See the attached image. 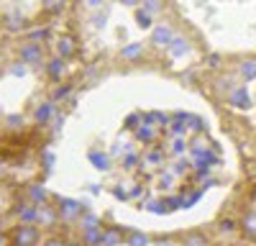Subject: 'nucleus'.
I'll return each instance as SVG.
<instances>
[{
    "label": "nucleus",
    "instance_id": "obj_13",
    "mask_svg": "<svg viewBox=\"0 0 256 246\" xmlns=\"http://www.w3.org/2000/svg\"><path fill=\"white\" fill-rule=\"evenodd\" d=\"M123 3H136V0H123Z\"/></svg>",
    "mask_w": 256,
    "mask_h": 246
},
{
    "label": "nucleus",
    "instance_id": "obj_8",
    "mask_svg": "<svg viewBox=\"0 0 256 246\" xmlns=\"http://www.w3.org/2000/svg\"><path fill=\"white\" fill-rule=\"evenodd\" d=\"M146 244H148V238L144 234H138V231L128 234V246H146Z\"/></svg>",
    "mask_w": 256,
    "mask_h": 246
},
{
    "label": "nucleus",
    "instance_id": "obj_9",
    "mask_svg": "<svg viewBox=\"0 0 256 246\" xmlns=\"http://www.w3.org/2000/svg\"><path fill=\"white\" fill-rule=\"evenodd\" d=\"M184 244H187V246H205V236H202V234H190Z\"/></svg>",
    "mask_w": 256,
    "mask_h": 246
},
{
    "label": "nucleus",
    "instance_id": "obj_7",
    "mask_svg": "<svg viewBox=\"0 0 256 246\" xmlns=\"http://www.w3.org/2000/svg\"><path fill=\"white\" fill-rule=\"evenodd\" d=\"M28 195H31L34 202H44V200H46V190L41 188V184H34V188L28 190Z\"/></svg>",
    "mask_w": 256,
    "mask_h": 246
},
{
    "label": "nucleus",
    "instance_id": "obj_2",
    "mask_svg": "<svg viewBox=\"0 0 256 246\" xmlns=\"http://www.w3.org/2000/svg\"><path fill=\"white\" fill-rule=\"evenodd\" d=\"M84 210V205H80L77 200H70V198H62L59 200V213L64 216V218H74V216H80Z\"/></svg>",
    "mask_w": 256,
    "mask_h": 246
},
{
    "label": "nucleus",
    "instance_id": "obj_10",
    "mask_svg": "<svg viewBox=\"0 0 256 246\" xmlns=\"http://www.w3.org/2000/svg\"><path fill=\"white\" fill-rule=\"evenodd\" d=\"M82 226H84V228H100V226H98V218H95L92 213H88V216L82 218Z\"/></svg>",
    "mask_w": 256,
    "mask_h": 246
},
{
    "label": "nucleus",
    "instance_id": "obj_5",
    "mask_svg": "<svg viewBox=\"0 0 256 246\" xmlns=\"http://www.w3.org/2000/svg\"><path fill=\"white\" fill-rule=\"evenodd\" d=\"M84 244L88 246H102V231L100 228H84Z\"/></svg>",
    "mask_w": 256,
    "mask_h": 246
},
{
    "label": "nucleus",
    "instance_id": "obj_1",
    "mask_svg": "<svg viewBox=\"0 0 256 246\" xmlns=\"http://www.w3.org/2000/svg\"><path fill=\"white\" fill-rule=\"evenodd\" d=\"M36 241H38V231L34 228L31 223L18 226L16 234H13V244L16 246H36Z\"/></svg>",
    "mask_w": 256,
    "mask_h": 246
},
{
    "label": "nucleus",
    "instance_id": "obj_12",
    "mask_svg": "<svg viewBox=\"0 0 256 246\" xmlns=\"http://www.w3.org/2000/svg\"><path fill=\"white\" fill-rule=\"evenodd\" d=\"M156 246H172V244H169V241H159Z\"/></svg>",
    "mask_w": 256,
    "mask_h": 246
},
{
    "label": "nucleus",
    "instance_id": "obj_4",
    "mask_svg": "<svg viewBox=\"0 0 256 246\" xmlns=\"http://www.w3.org/2000/svg\"><path fill=\"white\" fill-rule=\"evenodd\" d=\"M18 216L24 223H31V220H38V208L36 205H20L18 208Z\"/></svg>",
    "mask_w": 256,
    "mask_h": 246
},
{
    "label": "nucleus",
    "instance_id": "obj_14",
    "mask_svg": "<svg viewBox=\"0 0 256 246\" xmlns=\"http://www.w3.org/2000/svg\"><path fill=\"white\" fill-rule=\"evenodd\" d=\"M70 246H82V244H70Z\"/></svg>",
    "mask_w": 256,
    "mask_h": 246
},
{
    "label": "nucleus",
    "instance_id": "obj_6",
    "mask_svg": "<svg viewBox=\"0 0 256 246\" xmlns=\"http://www.w3.org/2000/svg\"><path fill=\"white\" fill-rule=\"evenodd\" d=\"M38 220L46 223V226H52V223L56 220V213H54L52 208H44V205H41V208H38Z\"/></svg>",
    "mask_w": 256,
    "mask_h": 246
},
{
    "label": "nucleus",
    "instance_id": "obj_11",
    "mask_svg": "<svg viewBox=\"0 0 256 246\" xmlns=\"http://www.w3.org/2000/svg\"><path fill=\"white\" fill-rule=\"evenodd\" d=\"M46 246H64L59 238H52V241H46Z\"/></svg>",
    "mask_w": 256,
    "mask_h": 246
},
{
    "label": "nucleus",
    "instance_id": "obj_3",
    "mask_svg": "<svg viewBox=\"0 0 256 246\" xmlns=\"http://www.w3.org/2000/svg\"><path fill=\"white\" fill-rule=\"evenodd\" d=\"M123 238V231L120 228H108V231H102V246H118Z\"/></svg>",
    "mask_w": 256,
    "mask_h": 246
}]
</instances>
